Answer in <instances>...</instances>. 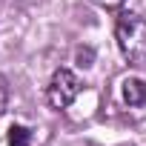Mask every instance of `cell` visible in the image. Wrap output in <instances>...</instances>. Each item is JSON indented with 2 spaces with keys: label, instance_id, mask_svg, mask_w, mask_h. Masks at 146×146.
<instances>
[{
  "label": "cell",
  "instance_id": "3",
  "mask_svg": "<svg viewBox=\"0 0 146 146\" xmlns=\"http://www.w3.org/2000/svg\"><path fill=\"white\" fill-rule=\"evenodd\" d=\"M123 100L129 106H146V83L140 78H126L123 80Z\"/></svg>",
  "mask_w": 146,
  "mask_h": 146
},
{
  "label": "cell",
  "instance_id": "2",
  "mask_svg": "<svg viewBox=\"0 0 146 146\" xmlns=\"http://www.w3.org/2000/svg\"><path fill=\"white\" fill-rule=\"evenodd\" d=\"M80 95V80H78V75L72 69H57L54 75H52V80H49V89H46V100H49V106L52 109H66L72 100H75Z\"/></svg>",
  "mask_w": 146,
  "mask_h": 146
},
{
  "label": "cell",
  "instance_id": "1",
  "mask_svg": "<svg viewBox=\"0 0 146 146\" xmlns=\"http://www.w3.org/2000/svg\"><path fill=\"white\" fill-rule=\"evenodd\" d=\"M117 46L132 66H146V20L135 12H123L115 26Z\"/></svg>",
  "mask_w": 146,
  "mask_h": 146
},
{
  "label": "cell",
  "instance_id": "6",
  "mask_svg": "<svg viewBox=\"0 0 146 146\" xmlns=\"http://www.w3.org/2000/svg\"><path fill=\"white\" fill-rule=\"evenodd\" d=\"M6 106H9V83H6L3 75H0V115L6 112Z\"/></svg>",
  "mask_w": 146,
  "mask_h": 146
},
{
  "label": "cell",
  "instance_id": "8",
  "mask_svg": "<svg viewBox=\"0 0 146 146\" xmlns=\"http://www.w3.org/2000/svg\"><path fill=\"white\" fill-rule=\"evenodd\" d=\"M120 146H132V143H120Z\"/></svg>",
  "mask_w": 146,
  "mask_h": 146
},
{
  "label": "cell",
  "instance_id": "4",
  "mask_svg": "<svg viewBox=\"0 0 146 146\" xmlns=\"http://www.w3.org/2000/svg\"><path fill=\"white\" fill-rule=\"evenodd\" d=\"M32 140V132L26 126H12L9 129V146H29Z\"/></svg>",
  "mask_w": 146,
  "mask_h": 146
},
{
  "label": "cell",
  "instance_id": "5",
  "mask_svg": "<svg viewBox=\"0 0 146 146\" xmlns=\"http://www.w3.org/2000/svg\"><path fill=\"white\" fill-rule=\"evenodd\" d=\"M75 60H78V66H80V69H89V66H92V60H95V49L80 46V49L75 52Z\"/></svg>",
  "mask_w": 146,
  "mask_h": 146
},
{
  "label": "cell",
  "instance_id": "7",
  "mask_svg": "<svg viewBox=\"0 0 146 146\" xmlns=\"http://www.w3.org/2000/svg\"><path fill=\"white\" fill-rule=\"evenodd\" d=\"M92 3H98V6H103V9H120L123 0H92Z\"/></svg>",
  "mask_w": 146,
  "mask_h": 146
}]
</instances>
